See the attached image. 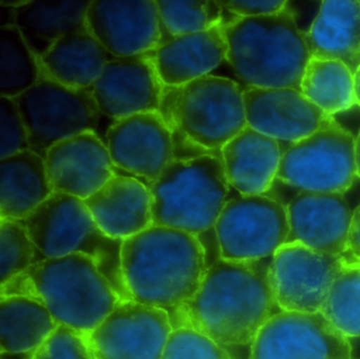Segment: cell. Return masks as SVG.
<instances>
[{"instance_id": "cell-15", "label": "cell", "mask_w": 360, "mask_h": 359, "mask_svg": "<svg viewBox=\"0 0 360 359\" xmlns=\"http://www.w3.org/2000/svg\"><path fill=\"white\" fill-rule=\"evenodd\" d=\"M164 84L155 67V51L113 57L90 88L101 114L109 120L158 112Z\"/></svg>"}, {"instance_id": "cell-36", "label": "cell", "mask_w": 360, "mask_h": 359, "mask_svg": "<svg viewBox=\"0 0 360 359\" xmlns=\"http://www.w3.org/2000/svg\"><path fill=\"white\" fill-rule=\"evenodd\" d=\"M219 2L223 10L237 17L275 14L288 6V2L284 0H229Z\"/></svg>"}, {"instance_id": "cell-2", "label": "cell", "mask_w": 360, "mask_h": 359, "mask_svg": "<svg viewBox=\"0 0 360 359\" xmlns=\"http://www.w3.org/2000/svg\"><path fill=\"white\" fill-rule=\"evenodd\" d=\"M206 270L201 242L184 230L153 224L122 245V272L132 299L167 312L195 295Z\"/></svg>"}, {"instance_id": "cell-6", "label": "cell", "mask_w": 360, "mask_h": 359, "mask_svg": "<svg viewBox=\"0 0 360 359\" xmlns=\"http://www.w3.org/2000/svg\"><path fill=\"white\" fill-rule=\"evenodd\" d=\"M153 224L184 230L201 238L216 232L217 221L229 200L221 154L176 158L149 184Z\"/></svg>"}, {"instance_id": "cell-4", "label": "cell", "mask_w": 360, "mask_h": 359, "mask_svg": "<svg viewBox=\"0 0 360 359\" xmlns=\"http://www.w3.org/2000/svg\"><path fill=\"white\" fill-rule=\"evenodd\" d=\"M20 295L41 302L58 325L90 333L121 301L96 262L73 253L45 258L0 285V296Z\"/></svg>"}, {"instance_id": "cell-14", "label": "cell", "mask_w": 360, "mask_h": 359, "mask_svg": "<svg viewBox=\"0 0 360 359\" xmlns=\"http://www.w3.org/2000/svg\"><path fill=\"white\" fill-rule=\"evenodd\" d=\"M104 141L115 172L136 177L148 187L176 158L174 135L159 111L115 120Z\"/></svg>"}, {"instance_id": "cell-10", "label": "cell", "mask_w": 360, "mask_h": 359, "mask_svg": "<svg viewBox=\"0 0 360 359\" xmlns=\"http://www.w3.org/2000/svg\"><path fill=\"white\" fill-rule=\"evenodd\" d=\"M221 258L248 261L273 257L288 242L285 204L267 194L229 196L216 223Z\"/></svg>"}, {"instance_id": "cell-38", "label": "cell", "mask_w": 360, "mask_h": 359, "mask_svg": "<svg viewBox=\"0 0 360 359\" xmlns=\"http://www.w3.org/2000/svg\"><path fill=\"white\" fill-rule=\"evenodd\" d=\"M354 82H355L356 103L360 106V67L354 73Z\"/></svg>"}, {"instance_id": "cell-7", "label": "cell", "mask_w": 360, "mask_h": 359, "mask_svg": "<svg viewBox=\"0 0 360 359\" xmlns=\"http://www.w3.org/2000/svg\"><path fill=\"white\" fill-rule=\"evenodd\" d=\"M45 258L82 253L96 262L121 300H134L122 272L123 241L107 236L94 221L81 199L53 192L51 196L22 220Z\"/></svg>"}, {"instance_id": "cell-19", "label": "cell", "mask_w": 360, "mask_h": 359, "mask_svg": "<svg viewBox=\"0 0 360 359\" xmlns=\"http://www.w3.org/2000/svg\"><path fill=\"white\" fill-rule=\"evenodd\" d=\"M286 211L290 226L286 243L345 255L354 213L345 194L298 192L288 201Z\"/></svg>"}, {"instance_id": "cell-37", "label": "cell", "mask_w": 360, "mask_h": 359, "mask_svg": "<svg viewBox=\"0 0 360 359\" xmlns=\"http://www.w3.org/2000/svg\"><path fill=\"white\" fill-rule=\"evenodd\" d=\"M343 257L360 260V205L354 209L347 251Z\"/></svg>"}, {"instance_id": "cell-1", "label": "cell", "mask_w": 360, "mask_h": 359, "mask_svg": "<svg viewBox=\"0 0 360 359\" xmlns=\"http://www.w3.org/2000/svg\"><path fill=\"white\" fill-rule=\"evenodd\" d=\"M271 259L217 260L195 295L168 310L172 329H195L224 348L252 346L263 325L282 310L271 286Z\"/></svg>"}, {"instance_id": "cell-5", "label": "cell", "mask_w": 360, "mask_h": 359, "mask_svg": "<svg viewBox=\"0 0 360 359\" xmlns=\"http://www.w3.org/2000/svg\"><path fill=\"white\" fill-rule=\"evenodd\" d=\"M243 91L235 80L212 74L164 87L159 112L174 135L176 158L221 154L248 127Z\"/></svg>"}, {"instance_id": "cell-21", "label": "cell", "mask_w": 360, "mask_h": 359, "mask_svg": "<svg viewBox=\"0 0 360 359\" xmlns=\"http://www.w3.org/2000/svg\"><path fill=\"white\" fill-rule=\"evenodd\" d=\"M282 152L277 139L246 127L221 149L229 185L245 196L266 194L275 183Z\"/></svg>"}, {"instance_id": "cell-30", "label": "cell", "mask_w": 360, "mask_h": 359, "mask_svg": "<svg viewBox=\"0 0 360 359\" xmlns=\"http://www.w3.org/2000/svg\"><path fill=\"white\" fill-rule=\"evenodd\" d=\"M321 312L347 338H360V260L343 257Z\"/></svg>"}, {"instance_id": "cell-27", "label": "cell", "mask_w": 360, "mask_h": 359, "mask_svg": "<svg viewBox=\"0 0 360 359\" xmlns=\"http://www.w3.org/2000/svg\"><path fill=\"white\" fill-rule=\"evenodd\" d=\"M58 325L41 302L26 296H0L1 354L32 356Z\"/></svg>"}, {"instance_id": "cell-31", "label": "cell", "mask_w": 360, "mask_h": 359, "mask_svg": "<svg viewBox=\"0 0 360 359\" xmlns=\"http://www.w3.org/2000/svg\"><path fill=\"white\" fill-rule=\"evenodd\" d=\"M157 6L161 31L159 46L222 23L223 10L219 1L158 0Z\"/></svg>"}, {"instance_id": "cell-33", "label": "cell", "mask_w": 360, "mask_h": 359, "mask_svg": "<svg viewBox=\"0 0 360 359\" xmlns=\"http://www.w3.org/2000/svg\"><path fill=\"white\" fill-rule=\"evenodd\" d=\"M161 359H231L226 348L189 327H174Z\"/></svg>"}, {"instance_id": "cell-35", "label": "cell", "mask_w": 360, "mask_h": 359, "mask_svg": "<svg viewBox=\"0 0 360 359\" xmlns=\"http://www.w3.org/2000/svg\"><path fill=\"white\" fill-rule=\"evenodd\" d=\"M28 149V130L15 99L0 96V158Z\"/></svg>"}, {"instance_id": "cell-16", "label": "cell", "mask_w": 360, "mask_h": 359, "mask_svg": "<svg viewBox=\"0 0 360 359\" xmlns=\"http://www.w3.org/2000/svg\"><path fill=\"white\" fill-rule=\"evenodd\" d=\"M86 27L113 57L155 51L161 37L155 0H91Z\"/></svg>"}, {"instance_id": "cell-20", "label": "cell", "mask_w": 360, "mask_h": 359, "mask_svg": "<svg viewBox=\"0 0 360 359\" xmlns=\"http://www.w3.org/2000/svg\"><path fill=\"white\" fill-rule=\"evenodd\" d=\"M84 202L101 229L111 238L124 241L153 225L150 190L131 175L115 172Z\"/></svg>"}, {"instance_id": "cell-24", "label": "cell", "mask_w": 360, "mask_h": 359, "mask_svg": "<svg viewBox=\"0 0 360 359\" xmlns=\"http://www.w3.org/2000/svg\"><path fill=\"white\" fill-rule=\"evenodd\" d=\"M305 33L311 57L360 67V0H324Z\"/></svg>"}, {"instance_id": "cell-29", "label": "cell", "mask_w": 360, "mask_h": 359, "mask_svg": "<svg viewBox=\"0 0 360 359\" xmlns=\"http://www.w3.org/2000/svg\"><path fill=\"white\" fill-rule=\"evenodd\" d=\"M41 65L16 25L0 27V96L15 99L39 80Z\"/></svg>"}, {"instance_id": "cell-9", "label": "cell", "mask_w": 360, "mask_h": 359, "mask_svg": "<svg viewBox=\"0 0 360 359\" xmlns=\"http://www.w3.org/2000/svg\"><path fill=\"white\" fill-rule=\"evenodd\" d=\"M14 99L28 130L30 149L44 158L64 139L96 132L103 118L90 89L65 86L41 65L37 82Z\"/></svg>"}, {"instance_id": "cell-40", "label": "cell", "mask_w": 360, "mask_h": 359, "mask_svg": "<svg viewBox=\"0 0 360 359\" xmlns=\"http://www.w3.org/2000/svg\"><path fill=\"white\" fill-rule=\"evenodd\" d=\"M13 359H32V358H26V357H20V358H13Z\"/></svg>"}, {"instance_id": "cell-8", "label": "cell", "mask_w": 360, "mask_h": 359, "mask_svg": "<svg viewBox=\"0 0 360 359\" xmlns=\"http://www.w3.org/2000/svg\"><path fill=\"white\" fill-rule=\"evenodd\" d=\"M356 177V137L330 118L309 137L285 146L275 182L296 194H345Z\"/></svg>"}, {"instance_id": "cell-34", "label": "cell", "mask_w": 360, "mask_h": 359, "mask_svg": "<svg viewBox=\"0 0 360 359\" xmlns=\"http://www.w3.org/2000/svg\"><path fill=\"white\" fill-rule=\"evenodd\" d=\"M32 359H98L90 346L88 333L58 325L49 337L32 353Z\"/></svg>"}, {"instance_id": "cell-18", "label": "cell", "mask_w": 360, "mask_h": 359, "mask_svg": "<svg viewBox=\"0 0 360 359\" xmlns=\"http://www.w3.org/2000/svg\"><path fill=\"white\" fill-rule=\"evenodd\" d=\"M48 175L56 194L86 200L115 175L104 139L87 131L64 139L45 156Z\"/></svg>"}, {"instance_id": "cell-22", "label": "cell", "mask_w": 360, "mask_h": 359, "mask_svg": "<svg viewBox=\"0 0 360 359\" xmlns=\"http://www.w3.org/2000/svg\"><path fill=\"white\" fill-rule=\"evenodd\" d=\"M223 25L179 36L155 50V67L165 87H180L210 75L226 59Z\"/></svg>"}, {"instance_id": "cell-39", "label": "cell", "mask_w": 360, "mask_h": 359, "mask_svg": "<svg viewBox=\"0 0 360 359\" xmlns=\"http://www.w3.org/2000/svg\"><path fill=\"white\" fill-rule=\"evenodd\" d=\"M356 164H357V175L360 177V131L356 137Z\"/></svg>"}, {"instance_id": "cell-11", "label": "cell", "mask_w": 360, "mask_h": 359, "mask_svg": "<svg viewBox=\"0 0 360 359\" xmlns=\"http://www.w3.org/2000/svg\"><path fill=\"white\" fill-rule=\"evenodd\" d=\"M250 359H352V346L323 313L281 310L259 331Z\"/></svg>"}, {"instance_id": "cell-12", "label": "cell", "mask_w": 360, "mask_h": 359, "mask_svg": "<svg viewBox=\"0 0 360 359\" xmlns=\"http://www.w3.org/2000/svg\"><path fill=\"white\" fill-rule=\"evenodd\" d=\"M172 331L167 310L121 300L88 339L98 359H161Z\"/></svg>"}, {"instance_id": "cell-23", "label": "cell", "mask_w": 360, "mask_h": 359, "mask_svg": "<svg viewBox=\"0 0 360 359\" xmlns=\"http://www.w3.org/2000/svg\"><path fill=\"white\" fill-rule=\"evenodd\" d=\"M52 194L41 154L28 149L0 158V219L22 221Z\"/></svg>"}, {"instance_id": "cell-17", "label": "cell", "mask_w": 360, "mask_h": 359, "mask_svg": "<svg viewBox=\"0 0 360 359\" xmlns=\"http://www.w3.org/2000/svg\"><path fill=\"white\" fill-rule=\"evenodd\" d=\"M243 99L248 126L281 146L309 137L333 118L297 89L248 87Z\"/></svg>"}, {"instance_id": "cell-3", "label": "cell", "mask_w": 360, "mask_h": 359, "mask_svg": "<svg viewBox=\"0 0 360 359\" xmlns=\"http://www.w3.org/2000/svg\"><path fill=\"white\" fill-rule=\"evenodd\" d=\"M222 25L225 61L248 87L300 90L311 56L305 33L290 6L257 17L233 16L223 10Z\"/></svg>"}, {"instance_id": "cell-28", "label": "cell", "mask_w": 360, "mask_h": 359, "mask_svg": "<svg viewBox=\"0 0 360 359\" xmlns=\"http://www.w3.org/2000/svg\"><path fill=\"white\" fill-rule=\"evenodd\" d=\"M300 91L330 118L357 105L354 73L337 59L311 57L301 78Z\"/></svg>"}, {"instance_id": "cell-13", "label": "cell", "mask_w": 360, "mask_h": 359, "mask_svg": "<svg viewBox=\"0 0 360 359\" xmlns=\"http://www.w3.org/2000/svg\"><path fill=\"white\" fill-rule=\"evenodd\" d=\"M343 256L309 248L299 242L285 243L271 264L276 301L282 310L321 312Z\"/></svg>"}, {"instance_id": "cell-32", "label": "cell", "mask_w": 360, "mask_h": 359, "mask_svg": "<svg viewBox=\"0 0 360 359\" xmlns=\"http://www.w3.org/2000/svg\"><path fill=\"white\" fill-rule=\"evenodd\" d=\"M43 259L22 222L0 219V285Z\"/></svg>"}, {"instance_id": "cell-26", "label": "cell", "mask_w": 360, "mask_h": 359, "mask_svg": "<svg viewBox=\"0 0 360 359\" xmlns=\"http://www.w3.org/2000/svg\"><path fill=\"white\" fill-rule=\"evenodd\" d=\"M91 0H25L15 8V25L39 58L71 32L86 25Z\"/></svg>"}, {"instance_id": "cell-25", "label": "cell", "mask_w": 360, "mask_h": 359, "mask_svg": "<svg viewBox=\"0 0 360 359\" xmlns=\"http://www.w3.org/2000/svg\"><path fill=\"white\" fill-rule=\"evenodd\" d=\"M112 58L85 25L60 38L39 59L47 73L60 84L90 89Z\"/></svg>"}]
</instances>
